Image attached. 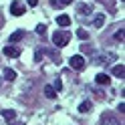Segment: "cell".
<instances>
[{
    "instance_id": "6da1fadb",
    "label": "cell",
    "mask_w": 125,
    "mask_h": 125,
    "mask_svg": "<svg viewBox=\"0 0 125 125\" xmlns=\"http://www.w3.org/2000/svg\"><path fill=\"white\" fill-rule=\"evenodd\" d=\"M69 41H71V34H69V32H54L52 34V42L57 46H65Z\"/></svg>"
},
{
    "instance_id": "7a4b0ae2",
    "label": "cell",
    "mask_w": 125,
    "mask_h": 125,
    "mask_svg": "<svg viewBox=\"0 0 125 125\" xmlns=\"http://www.w3.org/2000/svg\"><path fill=\"white\" fill-rule=\"evenodd\" d=\"M115 59H117V54L115 52H103V54H99V57H95V62L97 65H107V62H115Z\"/></svg>"
},
{
    "instance_id": "3957f363",
    "label": "cell",
    "mask_w": 125,
    "mask_h": 125,
    "mask_svg": "<svg viewBox=\"0 0 125 125\" xmlns=\"http://www.w3.org/2000/svg\"><path fill=\"white\" fill-rule=\"evenodd\" d=\"M69 62H71V67L75 69V71H81V69L85 67V57L83 54H75V57H71Z\"/></svg>"
},
{
    "instance_id": "277c9868",
    "label": "cell",
    "mask_w": 125,
    "mask_h": 125,
    "mask_svg": "<svg viewBox=\"0 0 125 125\" xmlns=\"http://www.w3.org/2000/svg\"><path fill=\"white\" fill-rule=\"evenodd\" d=\"M10 14L12 16H22V14H24V6H22L18 0H14V2L10 4Z\"/></svg>"
},
{
    "instance_id": "5b68a950",
    "label": "cell",
    "mask_w": 125,
    "mask_h": 125,
    "mask_svg": "<svg viewBox=\"0 0 125 125\" xmlns=\"http://www.w3.org/2000/svg\"><path fill=\"white\" fill-rule=\"evenodd\" d=\"M4 54L8 59H16V57H20V49H18V46H14V44H8L4 49Z\"/></svg>"
},
{
    "instance_id": "8992f818",
    "label": "cell",
    "mask_w": 125,
    "mask_h": 125,
    "mask_svg": "<svg viewBox=\"0 0 125 125\" xmlns=\"http://www.w3.org/2000/svg\"><path fill=\"white\" fill-rule=\"evenodd\" d=\"M95 83H97V85H101V87H107V85L111 83V77L105 75V73H99V75L95 77Z\"/></svg>"
},
{
    "instance_id": "52a82bcc",
    "label": "cell",
    "mask_w": 125,
    "mask_h": 125,
    "mask_svg": "<svg viewBox=\"0 0 125 125\" xmlns=\"http://www.w3.org/2000/svg\"><path fill=\"white\" fill-rule=\"evenodd\" d=\"M57 24L62 26V28L69 26V24H71V18H69V14H61V16H57Z\"/></svg>"
},
{
    "instance_id": "ba28073f",
    "label": "cell",
    "mask_w": 125,
    "mask_h": 125,
    "mask_svg": "<svg viewBox=\"0 0 125 125\" xmlns=\"http://www.w3.org/2000/svg\"><path fill=\"white\" fill-rule=\"evenodd\" d=\"M101 125H117V121L109 113H103V115H101Z\"/></svg>"
},
{
    "instance_id": "9c48e42d",
    "label": "cell",
    "mask_w": 125,
    "mask_h": 125,
    "mask_svg": "<svg viewBox=\"0 0 125 125\" xmlns=\"http://www.w3.org/2000/svg\"><path fill=\"white\" fill-rule=\"evenodd\" d=\"M22 36H24V32H22V30H14V32L10 34V44H14V42H18V41H22Z\"/></svg>"
},
{
    "instance_id": "30bf717a",
    "label": "cell",
    "mask_w": 125,
    "mask_h": 125,
    "mask_svg": "<svg viewBox=\"0 0 125 125\" xmlns=\"http://www.w3.org/2000/svg\"><path fill=\"white\" fill-rule=\"evenodd\" d=\"M2 117H4L6 121H14V119H16V111H12V109H4Z\"/></svg>"
},
{
    "instance_id": "8fae6325",
    "label": "cell",
    "mask_w": 125,
    "mask_h": 125,
    "mask_svg": "<svg viewBox=\"0 0 125 125\" xmlns=\"http://www.w3.org/2000/svg\"><path fill=\"white\" fill-rule=\"evenodd\" d=\"M4 79H6V81H14V79H16V71L6 67V69H4Z\"/></svg>"
},
{
    "instance_id": "7c38bea8",
    "label": "cell",
    "mask_w": 125,
    "mask_h": 125,
    "mask_svg": "<svg viewBox=\"0 0 125 125\" xmlns=\"http://www.w3.org/2000/svg\"><path fill=\"white\" fill-rule=\"evenodd\" d=\"M113 75H115V77H119V79H123V75H125V67H123V65H113Z\"/></svg>"
},
{
    "instance_id": "4fadbf2b",
    "label": "cell",
    "mask_w": 125,
    "mask_h": 125,
    "mask_svg": "<svg viewBox=\"0 0 125 125\" xmlns=\"http://www.w3.org/2000/svg\"><path fill=\"white\" fill-rule=\"evenodd\" d=\"M77 10H79L81 14H91L93 12V6L91 4H79V6H77Z\"/></svg>"
},
{
    "instance_id": "5bb4252c",
    "label": "cell",
    "mask_w": 125,
    "mask_h": 125,
    "mask_svg": "<svg viewBox=\"0 0 125 125\" xmlns=\"http://www.w3.org/2000/svg\"><path fill=\"white\" fill-rule=\"evenodd\" d=\"M44 97H49V99H57V91H54L51 85H46V87H44Z\"/></svg>"
},
{
    "instance_id": "9a60e30c",
    "label": "cell",
    "mask_w": 125,
    "mask_h": 125,
    "mask_svg": "<svg viewBox=\"0 0 125 125\" xmlns=\"http://www.w3.org/2000/svg\"><path fill=\"white\" fill-rule=\"evenodd\" d=\"M91 107H93L91 101H83V103L79 105V111H81V113H87V111H91Z\"/></svg>"
},
{
    "instance_id": "2e32d148",
    "label": "cell",
    "mask_w": 125,
    "mask_h": 125,
    "mask_svg": "<svg viewBox=\"0 0 125 125\" xmlns=\"http://www.w3.org/2000/svg\"><path fill=\"white\" fill-rule=\"evenodd\" d=\"M103 22H105V14H97L95 20H93V24H95L97 28H101V26H103Z\"/></svg>"
},
{
    "instance_id": "e0dca14e",
    "label": "cell",
    "mask_w": 125,
    "mask_h": 125,
    "mask_svg": "<svg viewBox=\"0 0 125 125\" xmlns=\"http://www.w3.org/2000/svg\"><path fill=\"white\" fill-rule=\"evenodd\" d=\"M77 36H79L81 41H87V38H89V32H87L85 28H79V30H77Z\"/></svg>"
},
{
    "instance_id": "ac0fdd59",
    "label": "cell",
    "mask_w": 125,
    "mask_h": 125,
    "mask_svg": "<svg viewBox=\"0 0 125 125\" xmlns=\"http://www.w3.org/2000/svg\"><path fill=\"white\" fill-rule=\"evenodd\" d=\"M123 32H125V30H123V28H119V30L115 32V36H113V38H115V41H121V42H123V38H125V34H123Z\"/></svg>"
},
{
    "instance_id": "d6986e66",
    "label": "cell",
    "mask_w": 125,
    "mask_h": 125,
    "mask_svg": "<svg viewBox=\"0 0 125 125\" xmlns=\"http://www.w3.org/2000/svg\"><path fill=\"white\" fill-rule=\"evenodd\" d=\"M71 2H73V0H54L52 4H54V6H69Z\"/></svg>"
},
{
    "instance_id": "ffe728a7",
    "label": "cell",
    "mask_w": 125,
    "mask_h": 125,
    "mask_svg": "<svg viewBox=\"0 0 125 125\" xmlns=\"http://www.w3.org/2000/svg\"><path fill=\"white\" fill-rule=\"evenodd\" d=\"M36 32L41 34V36H44V32H46V26H44V24H38V26H36Z\"/></svg>"
},
{
    "instance_id": "44dd1931",
    "label": "cell",
    "mask_w": 125,
    "mask_h": 125,
    "mask_svg": "<svg viewBox=\"0 0 125 125\" xmlns=\"http://www.w3.org/2000/svg\"><path fill=\"white\" fill-rule=\"evenodd\" d=\"M52 89H54V91H57V93H59V91L62 89V83H61V81L57 79V81H54V85H52Z\"/></svg>"
},
{
    "instance_id": "7402d4cb",
    "label": "cell",
    "mask_w": 125,
    "mask_h": 125,
    "mask_svg": "<svg viewBox=\"0 0 125 125\" xmlns=\"http://www.w3.org/2000/svg\"><path fill=\"white\" fill-rule=\"evenodd\" d=\"M26 4H28V6H36L38 0H26Z\"/></svg>"
},
{
    "instance_id": "603a6c76",
    "label": "cell",
    "mask_w": 125,
    "mask_h": 125,
    "mask_svg": "<svg viewBox=\"0 0 125 125\" xmlns=\"http://www.w3.org/2000/svg\"><path fill=\"white\" fill-rule=\"evenodd\" d=\"M14 125H24V123H14Z\"/></svg>"
},
{
    "instance_id": "cb8c5ba5",
    "label": "cell",
    "mask_w": 125,
    "mask_h": 125,
    "mask_svg": "<svg viewBox=\"0 0 125 125\" xmlns=\"http://www.w3.org/2000/svg\"><path fill=\"white\" fill-rule=\"evenodd\" d=\"M121 2H123V0H121Z\"/></svg>"
}]
</instances>
